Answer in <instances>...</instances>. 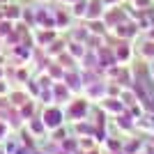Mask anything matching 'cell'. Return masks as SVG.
<instances>
[{
  "mask_svg": "<svg viewBox=\"0 0 154 154\" xmlns=\"http://www.w3.org/2000/svg\"><path fill=\"white\" fill-rule=\"evenodd\" d=\"M62 120H64V113L58 108V106H48V108L42 113V122H44L46 131H55V129L62 127Z\"/></svg>",
  "mask_w": 154,
  "mask_h": 154,
  "instance_id": "1",
  "label": "cell"
},
{
  "mask_svg": "<svg viewBox=\"0 0 154 154\" xmlns=\"http://www.w3.org/2000/svg\"><path fill=\"white\" fill-rule=\"evenodd\" d=\"M2 16H5V19H16V21H19L21 16H23V9H21L19 5H7Z\"/></svg>",
  "mask_w": 154,
  "mask_h": 154,
  "instance_id": "2",
  "label": "cell"
},
{
  "mask_svg": "<svg viewBox=\"0 0 154 154\" xmlns=\"http://www.w3.org/2000/svg\"><path fill=\"white\" fill-rule=\"evenodd\" d=\"M28 129H30L35 136H44V134H46V127H44V122H42V120H30Z\"/></svg>",
  "mask_w": 154,
  "mask_h": 154,
  "instance_id": "3",
  "label": "cell"
},
{
  "mask_svg": "<svg viewBox=\"0 0 154 154\" xmlns=\"http://www.w3.org/2000/svg\"><path fill=\"white\" fill-rule=\"evenodd\" d=\"M9 99H12V103H14V106H16V108H21V106H23V103L28 101L23 92H14V94H9Z\"/></svg>",
  "mask_w": 154,
  "mask_h": 154,
  "instance_id": "4",
  "label": "cell"
},
{
  "mask_svg": "<svg viewBox=\"0 0 154 154\" xmlns=\"http://www.w3.org/2000/svg\"><path fill=\"white\" fill-rule=\"evenodd\" d=\"M7 136V124H0V140H5Z\"/></svg>",
  "mask_w": 154,
  "mask_h": 154,
  "instance_id": "5",
  "label": "cell"
},
{
  "mask_svg": "<svg viewBox=\"0 0 154 154\" xmlns=\"http://www.w3.org/2000/svg\"><path fill=\"white\" fill-rule=\"evenodd\" d=\"M7 92V85H5V81H0V94H5Z\"/></svg>",
  "mask_w": 154,
  "mask_h": 154,
  "instance_id": "6",
  "label": "cell"
}]
</instances>
